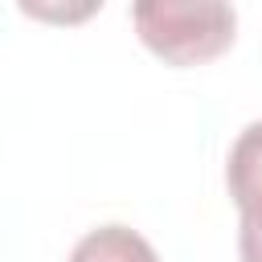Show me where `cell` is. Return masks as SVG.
<instances>
[{"instance_id": "277c9868", "label": "cell", "mask_w": 262, "mask_h": 262, "mask_svg": "<svg viewBox=\"0 0 262 262\" xmlns=\"http://www.w3.org/2000/svg\"><path fill=\"white\" fill-rule=\"evenodd\" d=\"M237 250H242V262H262V217H242Z\"/></svg>"}, {"instance_id": "7a4b0ae2", "label": "cell", "mask_w": 262, "mask_h": 262, "mask_svg": "<svg viewBox=\"0 0 262 262\" xmlns=\"http://www.w3.org/2000/svg\"><path fill=\"white\" fill-rule=\"evenodd\" d=\"M225 184H229V196L242 209V217H262V119L250 123L233 139L229 164H225Z\"/></svg>"}, {"instance_id": "3957f363", "label": "cell", "mask_w": 262, "mask_h": 262, "mask_svg": "<svg viewBox=\"0 0 262 262\" xmlns=\"http://www.w3.org/2000/svg\"><path fill=\"white\" fill-rule=\"evenodd\" d=\"M70 262H160V258L143 233L127 225H98L70 250Z\"/></svg>"}, {"instance_id": "6da1fadb", "label": "cell", "mask_w": 262, "mask_h": 262, "mask_svg": "<svg viewBox=\"0 0 262 262\" xmlns=\"http://www.w3.org/2000/svg\"><path fill=\"white\" fill-rule=\"evenodd\" d=\"M131 20L151 53L172 66H196L217 57L233 41V8L221 0H139Z\"/></svg>"}]
</instances>
